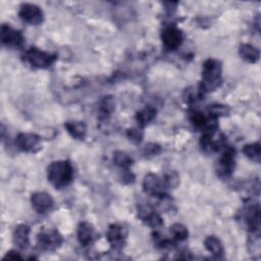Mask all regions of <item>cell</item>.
I'll list each match as a JSON object with an SVG mask.
<instances>
[{
    "label": "cell",
    "mask_w": 261,
    "mask_h": 261,
    "mask_svg": "<svg viewBox=\"0 0 261 261\" xmlns=\"http://www.w3.org/2000/svg\"><path fill=\"white\" fill-rule=\"evenodd\" d=\"M3 259H22V257L20 256V254L15 251V250H10L9 252H7V254L3 257Z\"/></svg>",
    "instance_id": "f546056e"
},
{
    "label": "cell",
    "mask_w": 261,
    "mask_h": 261,
    "mask_svg": "<svg viewBox=\"0 0 261 261\" xmlns=\"http://www.w3.org/2000/svg\"><path fill=\"white\" fill-rule=\"evenodd\" d=\"M15 144L18 149L28 153H35L41 148V139L36 134L20 133L17 135Z\"/></svg>",
    "instance_id": "7c38bea8"
},
{
    "label": "cell",
    "mask_w": 261,
    "mask_h": 261,
    "mask_svg": "<svg viewBox=\"0 0 261 261\" xmlns=\"http://www.w3.org/2000/svg\"><path fill=\"white\" fill-rule=\"evenodd\" d=\"M1 41L2 44L10 48H20L23 45L24 38L21 32L13 29L9 24L1 25Z\"/></svg>",
    "instance_id": "8fae6325"
},
{
    "label": "cell",
    "mask_w": 261,
    "mask_h": 261,
    "mask_svg": "<svg viewBox=\"0 0 261 261\" xmlns=\"http://www.w3.org/2000/svg\"><path fill=\"white\" fill-rule=\"evenodd\" d=\"M156 113H157V110L154 107L146 106L145 108H143L142 110H140L136 113L135 119L140 127H144L145 125H147L150 121H152L155 118Z\"/></svg>",
    "instance_id": "44dd1931"
},
{
    "label": "cell",
    "mask_w": 261,
    "mask_h": 261,
    "mask_svg": "<svg viewBox=\"0 0 261 261\" xmlns=\"http://www.w3.org/2000/svg\"><path fill=\"white\" fill-rule=\"evenodd\" d=\"M239 54L243 60L249 63H255L259 60V50L251 44H241L239 47Z\"/></svg>",
    "instance_id": "d6986e66"
},
{
    "label": "cell",
    "mask_w": 261,
    "mask_h": 261,
    "mask_svg": "<svg viewBox=\"0 0 261 261\" xmlns=\"http://www.w3.org/2000/svg\"><path fill=\"white\" fill-rule=\"evenodd\" d=\"M204 246L208 252H210L215 258H223L224 249L221 241L215 236H209L204 241Z\"/></svg>",
    "instance_id": "ac0fdd59"
},
{
    "label": "cell",
    "mask_w": 261,
    "mask_h": 261,
    "mask_svg": "<svg viewBox=\"0 0 261 261\" xmlns=\"http://www.w3.org/2000/svg\"><path fill=\"white\" fill-rule=\"evenodd\" d=\"M143 190L146 194L159 198L163 195H166L167 187L163 177H160L155 173L149 172L145 175L143 179Z\"/></svg>",
    "instance_id": "ba28073f"
},
{
    "label": "cell",
    "mask_w": 261,
    "mask_h": 261,
    "mask_svg": "<svg viewBox=\"0 0 261 261\" xmlns=\"http://www.w3.org/2000/svg\"><path fill=\"white\" fill-rule=\"evenodd\" d=\"M126 137L133 143L139 144L143 140L144 133H143V130L141 128H128L126 130Z\"/></svg>",
    "instance_id": "83f0119b"
},
{
    "label": "cell",
    "mask_w": 261,
    "mask_h": 261,
    "mask_svg": "<svg viewBox=\"0 0 261 261\" xmlns=\"http://www.w3.org/2000/svg\"><path fill=\"white\" fill-rule=\"evenodd\" d=\"M163 179L165 181L167 189L175 188L179 184V177L175 171H169V172L165 173L163 176Z\"/></svg>",
    "instance_id": "4316f807"
},
{
    "label": "cell",
    "mask_w": 261,
    "mask_h": 261,
    "mask_svg": "<svg viewBox=\"0 0 261 261\" xmlns=\"http://www.w3.org/2000/svg\"><path fill=\"white\" fill-rule=\"evenodd\" d=\"M62 243L63 238L56 229H43L37 236V245L43 251H55Z\"/></svg>",
    "instance_id": "277c9868"
},
{
    "label": "cell",
    "mask_w": 261,
    "mask_h": 261,
    "mask_svg": "<svg viewBox=\"0 0 261 261\" xmlns=\"http://www.w3.org/2000/svg\"><path fill=\"white\" fill-rule=\"evenodd\" d=\"M133 162V158L122 151H116L113 154V163L121 170H129Z\"/></svg>",
    "instance_id": "7402d4cb"
},
{
    "label": "cell",
    "mask_w": 261,
    "mask_h": 261,
    "mask_svg": "<svg viewBox=\"0 0 261 261\" xmlns=\"http://www.w3.org/2000/svg\"><path fill=\"white\" fill-rule=\"evenodd\" d=\"M18 16L24 22L33 25L41 24L44 20V13L42 9L32 3H23L20 5L18 10Z\"/></svg>",
    "instance_id": "9c48e42d"
},
{
    "label": "cell",
    "mask_w": 261,
    "mask_h": 261,
    "mask_svg": "<svg viewBox=\"0 0 261 261\" xmlns=\"http://www.w3.org/2000/svg\"><path fill=\"white\" fill-rule=\"evenodd\" d=\"M24 60L34 68H47L50 67L57 59L56 55L43 51L37 47L29 48L23 54Z\"/></svg>",
    "instance_id": "3957f363"
},
{
    "label": "cell",
    "mask_w": 261,
    "mask_h": 261,
    "mask_svg": "<svg viewBox=\"0 0 261 261\" xmlns=\"http://www.w3.org/2000/svg\"><path fill=\"white\" fill-rule=\"evenodd\" d=\"M241 218L244 221L245 227L252 233H258L260 228V207L258 203L246 205L241 213Z\"/></svg>",
    "instance_id": "8992f818"
},
{
    "label": "cell",
    "mask_w": 261,
    "mask_h": 261,
    "mask_svg": "<svg viewBox=\"0 0 261 261\" xmlns=\"http://www.w3.org/2000/svg\"><path fill=\"white\" fill-rule=\"evenodd\" d=\"M64 127L75 140H84L87 134V125L84 121H66Z\"/></svg>",
    "instance_id": "ffe728a7"
},
{
    "label": "cell",
    "mask_w": 261,
    "mask_h": 261,
    "mask_svg": "<svg viewBox=\"0 0 261 261\" xmlns=\"http://www.w3.org/2000/svg\"><path fill=\"white\" fill-rule=\"evenodd\" d=\"M12 240L19 249H27L30 245V227L25 224L17 225L13 231Z\"/></svg>",
    "instance_id": "2e32d148"
},
{
    "label": "cell",
    "mask_w": 261,
    "mask_h": 261,
    "mask_svg": "<svg viewBox=\"0 0 261 261\" xmlns=\"http://www.w3.org/2000/svg\"><path fill=\"white\" fill-rule=\"evenodd\" d=\"M47 178L55 189H63L73 179V167L67 160L53 161L47 167Z\"/></svg>",
    "instance_id": "6da1fadb"
},
{
    "label": "cell",
    "mask_w": 261,
    "mask_h": 261,
    "mask_svg": "<svg viewBox=\"0 0 261 261\" xmlns=\"http://www.w3.org/2000/svg\"><path fill=\"white\" fill-rule=\"evenodd\" d=\"M236 167V150L231 146H225L216 164V171L219 176L227 177L231 175Z\"/></svg>",
    "instance_id": "5b68a950"
},
{
    "label": "cell",
    "mask_w": 261,
    "mask_h": 261,
    "mask_svg": "<svg viewBox=\"0 0 261 261\" xmlns=\"http://www.w3.org/2000/svg\"><path fill=\"white\" fill-rule=\"evenodd\" d=\"M204 93L201 91V89L199 88V86L197 88L195 87H191L189 89H187L185 91V94H184V99L187 103L189 104H192V103H195L197 102L198 100H202L204 98Z\"/></svg>",
    "instance_id": "d4e9b609"
},
{
    "label": "cell",
    "mask_w": 261,
    "mask_h": 261,
    "mask_svg": "<svg viewBox=\"0 0 261 261\" xmlns=\"http://www.w3.org/2000/svg\"><path fill=\"white\" fill-rule=\"evenodd\" d=\"M243 153L250 160L259 163L261 159V147L259 143H251L243 147Z\"/></svg>",
    "instance_id": "603a6c76"
},
{
    "label": "cell",
    "mask_w": 261,
    "mask_h": 261,
    "mask_svg": "<svg viewBox=\"0 0 261 261\" xmlns=\"http://www.w3.org/2000/svg\"><path fill=\"white\" fill-rule=\"evenodd\" d=\"M161 40L165 50L175 51L180 47L184 41V35L174 24H170L165 27L161 32Z\"/></svg>",
    "instance_id": "52a82bcc"
},
{
    "label": "cell",
    "mask_w": 261,
    "mask_h": 261,
    "mask_svg": "<svg viewBox=\"0 0 261 261\" xmlns=\"http://www.w3.org/2000/svg\"><path fill=\"white\" fill-rule=\"evenodd\" d=\"M31 204L33 209L40 214L49 212L53 206L54 201L52 197L46 192H36L31 195Z\"/></svg>",
    "instance_id": "4fadbf2b"
},
{
    "label": "cell",
    "mask_w": 261,
    "mask_h": 261,
    "mask_svg": "<svg viewBox=\"0 0 261 261\" xmlns=\"http://www.w3.org/2000/svg\"><path fill=\"white\" fill-rule=\"evenodd\" d=\"M115 109V101L112 96H105L101 99L99 102V108H98V114L99 119L101 121H105L109 119L112 112Z\"/></svg>",
    "instance_id": "e0dca14e"
},
{
    "label": "cell",
    "mask_w": 261,
    "mask_h": 261,
    "mask_svg": "<svg viewBox=\"0 0 261 261\" xmlns=\"http://www.w3.org/2000/svg\"><path fill=\"white\" fill-rule=\"evenodd\" d=\"M106 238L108 243L110 244L113 250H121L125 244L126 239V231L123 226L113 223L110 224L106 233Z\"/></svg>",
    "instance_id": "5bb4252c"
},
{
    "label": "cell",
    "mask_w": 261,
    "mask_h": 261,
    "mask_svg": "<svg viewBox=\"0 0 261 261\" xmlns=\"http://www.w3.org/2000/svg\"><path fill=\"white\" fill-rule=\"evenodd\" d=\"M161 151V148L158 144H155V143H150L148 145H146V147L144 148V152L143 154L146 156V157H151V156H156L160 153Z\"/></svg>",
    "instance_id": "f1b7e54d"
},
{
    "label": "cell",
    "mask_w": 261,
    "mask_h": 261,
    "mask_svg": "<svg viewBox=\"0 0 261 261\" xmlns=\"http://www.w3.org/2000/svg\"><path fill=\"white\" fill-rule=\"evenodd\" d=\"M76 236H77L79 243L82 246L84 247L89 246L94 241V237H95L94 226L88 221L80 222L76 229Z\"/></svg>",
    "instance_id": "9a60e30c"
},
{
    "label": "cell",
    "mask_w": 261,
    "mask_h": 261,
    "mask_svg": "<svg viewBox=\"0 0 261 261\" xmlns=\"http://www.w3.org/2000/svg\"><path fill=\"white\" fill-rule=\"evenodd\" d=\"M171 239L173 242H184L188 239V228L181 223H174L169 227Z\"/></svg>",
    "instance_id": "cb8c5ba5"
},
{
    "label": "cell",
    "mask_w": 261,
    "mask_h": 261,
    "mask_svg": "<svg viewBox=\"0 0 261 261\" xmlns=\"http://www.w3.org/2000/svg\"><path fill=\"white\" fill-rule=\"evenodd\" d=\"M208 114L218 118L219 116H226L229 114V108L222 104H213L208 107Z\"/></svg>",
    "instance_id": "484cf974"
},
{
    "label": "cell",
    "mask_w": 261,
    "mask_h": 261,
    "mask_svg": "<svg viewBox=\"0 0 261 261\" xmlns=\"http://www.w3.org/2000/svg\"><path fill=\"white\" fill-rule=\"evenodd\" d=\"M138 217L153 229H158L163 225L161 216L153 209L150 204H140L138 206Z\"/></svg>",
    "instance_id": "30bf717a"
},
{
    "label": "cell",
    "mask_w": 261,
    "mask_h": 261,
    "mask_svg": "<svg viewBox=\"0 0 261 261\" xmlns=\"http://www.w3.org/2000/svg\"><path fill=\"white\" fill-rule=\"evenodd\" d=\"M222 82L221 62L214 58H209L203 63L202 81L199 88L204 94L215 91Z\"/></svg>",
    "instance_id": "7a4b0ae2"
}]
</instances>
